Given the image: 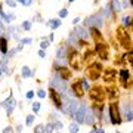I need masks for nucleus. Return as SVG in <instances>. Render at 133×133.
I'll list each match as a JSON object with an SVG mask.
<instances>
[{
	"mask_svg": "<svg viewBox=\"0 0 133 133\" xmlns=\"http://www.w3.org/2000/svg\"><path fill=\"white\" fill-rule=\"evenodd\" d=\"M69 65L73 67L74 69H81L83 68V56L80 55L78 52H74V50H69Z\"/></svg>",
	"mask_w": 133,
	"mask_h": 133,
	"instance_id": "obj_1",
	"label": "nucleus"
},
{
	"mask_svg": "<svg viewBox=\"0 0 133 133\" xmlns=\"http://www.w3.org/2000/svg\"><path fill=\"white\" fill-rule=\"evenodd\" d=\"M95 43H96V52H98V55H99V58L106 61L110 58V47H108V44L104 41V39L99 40V41H95Z\"/></svg>",
	"mask_w": 133,
	"mask_h": 133,
	"instance_id": "obj_2",
	"label": "nucleus"
},
{
	"mask_svg": "<svg viewBox=\"0 0 133 133\" xmlns=\"http://www.w3.org/2000/svg\"><path fill=\"white\" fill-rule=\"evenodd\" d=\"M89 95H90V99H93L98 104H101L104 101V98H105V90L101 86H95L92 89H89Z\"/></svg>",
	"mask_w": 133,
	"mask_h": 133,
	"instance_id": "obj_3",
	"label": "nucleus"
},
{
	"mask_svg": "<svg viewBox=\"0 0 133 133\" xmlns=\"http://www.w3.org/2000/svg\"><path fill=\"white\" fill-rule=\"evenodd\" d=\"M117 37H118V40H120V43L123 44L124 49L132 50V41H130V37L127 35V33L124 31L123 27H118V28H117Z\"/></svg>",
	"mask_w": 133,
	"mask_h": 133,
	"instance_id": "obj_4",
	"label": "nucleus"
},
{
	"mask_svg": "<svg viewBox=\"0 0 133 133\" xmlns=\"http://www.w3.org/2000/svg\"><path fill=\"white\" fill-rule=\"evenodd\" d=\"M101 73H102L101 64H92V65H89V68L86 71L89 80H98V78L101 77Z\"/></svg>",
	"mask_w": 133,
	"mask_h": 133,
	"instance_id": "obj_5",
	"label": "nucleus"
},
{
	"mask_svg": "<svg viewBox=\"0 0 133 133\" xmlns=\"http://www.w3.org/2000/svg\"><path fill=\"white\" fill-rule=\"evenodd\" d=\"M110 115H111V123L112 124H120L121 123V117H120V111L117 108V104L110 105Z\"/></svg>",
	"mask_w": 133,
	"mask_h": 133,
	"instance_id": "obj_6",
	"label": "nucleus"
},
{
	"mask_svg": "<svg viewBox=\"0 0 133 133\" xmlns=\"http://www.w3.org/2000/svg\"><path fill=\"white\" fill-rule=\"evenodd\" d=\"M77 101L74 99V98H68L67 96V99H65V112L68 115H74L75 110H77Z\"/></svg>",
	"mask_w": 133,
	"mask_h": 133,
	"instance_id": "obj_7",
	"label": "nucleus"
},
{
	"mask_svg": "<svg viewBox=\"0 0 133 133\" xmlns=\"http://www.w3.org/2000/svg\"><path fill=\"white\" fill-rule=\"evenodd\" d=\"M67 80H64V78H53L52 80V87H56V90L59 92V93H67Z\"/></svg>",
	"mask_w": 133,
	"mask_h": 133,
	"instance_id": "obj_8",
	"label": "nucleus"
},
{
	"mask_svg": "<svg viewBox=\"0 0 133 133\" xmlns=\"http://www.w3.org/2000/svg\"><path fill=\"white\" fill-rule=\"evenodd\" d=\"M74 117L77 120V123H83L84 117H86V106L84 105H77V110L74 112Z\"/></svg>",
	"mask_w": 133,
	"mask_h": 133,
	"instance_id": "obj_9",
	"label": "nucleus"
},
{
	"mask_svg": "<svg viewBox=\"0 0 133 133\" xmlns=\"http://www.w3.org/2000/svg\"><path fill=\"white\" fill-rule=\"evenodd\" d=\"M115 75H117V71H115L114 68H105L104 69V80L105 81H108V83L114 81Z\"/></svg>",
	"mask_w": 133,
	"mask_h": 133,
	"instance_id": "obj_10",
	"label": "nucleus"
},
{
	"mask_svg": "<svg viewBox=\"0 0 133 133\" xmlns=\"http://www.w3.org/2000/svg\"><path fill=\"white\" fill-rule=\"evenodd\" d=\"M50 96H52V101H53V104H55L58 108H61L62 106V99H61V96H59V93H58V90H55V89H50Z\"/></svg>",
	"mask_w": 133,
	"mask_h": 133,
	"instance_id": "obj_11",
	"label": "nucleus"
},
{
	"mask_svg": "<svg viewBox=\"0 0 133 133\" xmlns=\"http://www.w3.org/2000/svg\"><path fill=\"white\" fill-rule=\"evenodd\" d=\"M71 90H73L75 93V96H83V86H81V81H75L73 83V86H71Z\"/></svg>",
	"mask_w": 133,
	"mask_h": 133,
	"instance_id": "obj_12",
	"label": "nucleus"
},
{
	"mask_svg": "<svg viewBox=\"0 0 133 133\" xmlns=\"http://www.w3.org/2000/svg\"><path fill=\"white\" fill-rule=\"evenodd\" d=\"M58 71H59V74H61V77L64 78V80H68V78H71V73L67 69V68H58Z\"/></svg>",
	"mask_w": 133,
	"mask_h": 133,
	"instance_id": "obj_13",
	"label": "nucleus"
},
{
	"mask_svg": "<svg viewBox=\"0 0 133 133\" xmlns=\"http://www.w3.org/2000/svg\"><path fill=\"white\" fill-rule=\"evenodd\" d=\"M108 96L111 98V99H114V98H117V95H118V89L117 87H114V86H111V87H108Z\"/></svg>",
	"mask_w": 133,
	"mask_h": 133,
	"instance_id": "obj_14",
	"label": "nucleus"
},
{
	"mask_svg": "<svg viewBox=\"0 0 133 133\" xmlns=\"http://www.w3.org/2000/svg\"><path fill=\"white\" fill-rule=\"evenodd\" d=\"M75 35H77L78 39H86L89 34H87V31L84 28H78V30H75Z\"/></svg>",
	"mask_w": 133,
	"mask_h": 133,
	"instance_id": "obj_15",
	"label": "nucleus"
},
{
	"mask_svg": "<svg viewBox=\"0 0 133 133\" xmlns=\"http://www.w3.org/2000/svg\"><path fill=\"white\" fill-rule=\"evenodd\" d=\"M86 115H87V117H84L86 123H87V124H93V123H95V115H93V112L89 111V112H86Z\"/></svg>",
	"mask_w": 133,
	"mask_h": 133,
	"instance_id": "obj_16",
	"label": "nucleus"
},
{
	"mask_svg": "<svg viewBox=\"0 0 133 133\" xmlns=\"http://www.w3.org/2000/svg\"><path fill=\"white\" fill-rule=\"evenodd\" d=\"M111 6H112V9H114V11L115 12H120L121 11V5H120V2H118V0H112V3H111Z\"/></svg>",
	"mask_w": 133,
	"mask_h": 133,
	"instance_id": "obj_17",
	"label": "nucleus"
},
{
	"mask_svg": "<svg viewBox=\"0 0 133 133\" xmlns=\"http://www.w3.org/2000/svg\"><path fill=\"white\" fill-rule=\"evenodd\" d=\"M6 104H7V105H6V110H7V114H11V112H12V110H13V105H15V101H13V99H11V101H7Z\"/></svg>",
	"mask_w": 133,
	"mask_h": 133,
	"instance_id": "obj_18",
	"label": "nucleus"
},
{
	"mask_svg": "<svg viewBox=\"0 0 133 133\" xmlns=\"http://www.w3.org/2000/svg\"><path fill=\"white\" fill-rule=\"evenodd\" d=\"M0 50H2L3 53H6V50H7V46H6V39H0Z\"/></svg>",
	"mask_w": 133,
	"mask_h": 133,
	"instance_id": "obj_19",
	"label": "nucleus"
},
{
	"mask_svg": "<svg viewBox=\"0 0 133 133\" xmlns=\"http://www.w3.org/2000/svg\"><path fill=\"white\" fill-rule=\"evenodd\" d=\"M120 75H121V80H123V81H126V80H129V78H130V74H129V71H126V69H121Z\"/></svg>",
	"mask_w": 133,
	"mask_h": 133,
	"instance_id": "obj_20",
	"label": "nucleus"
},
{
	"mask_svg": "<svg viewBox=\"0 0 133 133\" xmlns=\"http://www.w3.org/2000/svg\"><path fill=\"white\" fill-rule=\"evenodd\" d=\"M58 59H59L61 62L65 59V49H64V47H61V49L58 50Z\"/></svg>",
	"mask_w": 133,
	"mask_h": 133,
	"instance_id": "obj_21",
	"label": "nucleus"
},
{
	"mask_svg": "<svg viewBox=\"0 0 133 133\" xmlns=\"http://www.w3.org/2000/svg\"><path fill=\"white\" fill-rule=\"evenodd\" d=\"M30 75H31L30 68H28V67H24V68H22V77H30Z\"/></svg>",
	"mask_w": 133,
	"mask_h": 133,
	"instance_id": "obj_22",
	"label": "nucleus"
},
{
	"mask_svg": "<svg viewBox=\"0 0 133 133\" xmlns=\"http://www.w3.org/2000/svg\"><path fill=\"white\" fill-rule=\"evenodd\" d=\"M59 25H61V21H59V19H52V22H50V27H52V28H58Z\"/></svg>",
	"mask_w": 133,
	"mask_h": 133,
	"instance_id": "obj_23",
	"label": "nucleus"
},
{
	"mask_svg": "<svg viewBox=\"0 0 133 133\" xmlns=\"http://www.w3.org/2000/svg\"><path fill=\"white\" fill-rule=\"evenodd\" d=\"M69 130H71V132H78V127H77V124H75V123L69 124Z\"/></svg>",
	"mask_w": 133,
	"mask_h": 133,
	"instance_id": "obj_24",
	"label": "nucleus"
},
{
	"mask_svg": "<svg viewBox=\"0 0 133 133\" xmlns=\"http://www.w3.org/2000/svg\"><path fill=\"white\" fill-rule=\"evenodd\" d=\"M33 110H34V112H37V111L40 110V104H39V102H34V104H33Z\"/></svg>",
	"mask_w": 133,
	"mask_h": 133,
	"instance_id": "obj_25",
	"label": "nucleus"
},
{
	"mask_svg": "<svg viewBox=\"0 0 133 133\" xmlns=\"http://www.w3.org/2000/svg\"><path fill=\"white\" fill-rule=\"evenodd\" d=\"M123 22H124V25H130V16H124Z\"/></svg>",
	"mask_w": 133,
	"mask_h": 133,
	"instance_id": "obj_26",
	"label": "nucleus"
},
{
	"mask_svg": "<svg viewBox=\"0 0 133 133\" xmlns=\"http://www.w3.org/2000/svg\"><path fill=\"white\" fill-rule=\"evenodd\" d=\"M40 46H41V49H46V47L49 46V41H47V40H43V41H41V44H40Z\"/></svg>",
	"mask_w": 133,
	"mask_h": 133,
	"instance_id": "obj_27",
	"label": "nucleus"
},
{
	"mask_svg": "<svg viewBox=\"0 0 133 133\" xmlns=\"http://www.w3.org/2000/svg\"><path fill=\"white\" fill-rule=\"evenodd\" d=\"M33 120H34V115H28V117H27V124L30 126V124L33 123Z\"/></svg>",
	"mask_w": 133,
	"mask_h": 133,
	"instance_id": "obj_28",
	"label": "nucleus"
},
{
	"mask_svg": "<svg viewBox=\"0 0 133 133\" xmlns=\"http://www.w3.org/2000/svg\"><path fill=\"white\" fill-rule=\"evenodd\" d=\"M67 13H68V12H67V9H62V11L59 12V16H61V18H64V16H67Z\"/></svg>",
	"mask_w": 133,
	"mask_h": 133,
	"instance_id": "obj_29",
	"label": "nucleus"
},
{
	"mask_svg": "<svg viewBox=\"0 0 133 133\" xmlns=\"http://www.w3.org/2000/svg\"><path fill=\"white\" fill-rule=\"evenodd\" d=\"M81 86H83L84 89H87V90H89V83L86 81V80H81Z\"/></svg>",
	"mask_w": 133,
	"mask_h": 133,
	"instance_id": "obj_30",
	"label": "nucleus"
},
{
	"mask_svg": "<svg viewBox=\"0 0 133 133\" xmlns=\"http://www.w3.org/2000/svg\"><path fill=\"white\" fill-rule=\"evenodd\" d=\"M34 132H44V127H43V126H39V127L34 129Z\"/></svg>",
	"mask_w": 133,
	"mask_h": 133,
	"instance_id": "obj_31",
	"label": "nucleus"
},
{
	"mask_svg": "<svg viewBox=\"0 0 133 133\" xmlns=\"http://www.w3.org/2000/svg\"><path fill=\"white\" fill-rule=\"evenodd\" d=\"M53 127H55V130H61V129H62L61 123H56V124H55V126H53Z\"/></svg>",
	"mask_w": 133,
	"mask_h": 133,
	"instance_id": "obj_32",
	"label": "nucleus"
},
{
	"mask_svg": "<svg viewBox=\"0 0 133 133\" xmlns=\"http://www.w3.org/2000/svg\"><path fill=\"white\" fill-rule=\"evenodd\" d=\"M6 3L9 6H15V0H6Z\"/></svg>",
	"mask_w": 133,
	"mask_h": 133,
	"instance_id": "obj_33",
	"label": "nucleus"
},
{
	"mask_svg": "<svg viewBox=\"0 0 133 133\" xmlns=\"http://www.w3.org/2000/svg\"><path fill=\"white\" fill-rule=\"evenodd\" d=\"M39 96L40 98H44V96H46V92H44V90H39Z\"/></svg>",
	"mask_w": 133,
	"mask_h": 133,
	"instance_id": "obj_34",
	"label": "nucleus"
},
{
	"mask_svg": "<svg viewBox=\"0 0 133 133\" xmlns=\"http://www.w3.org/2000/svg\"><path fill=\"white\" fill-rule=\"evenodd\" d=\"M24 28L25 30H30V22H24Z\"/></svg>",
	"mask_w": 133,
	"mask_h": 133,
	"instance_id": "obj_35",
	"label": "nucleus"
},
{
	"mask_svg": "<svg viewBox=\"0 0 133 133\" xmlns=\"http://www.w3.org/2000/svg\"><path fill=\"white\" fill-rule=\"evenodd\" d=\"M16 50H18V49H12V50H11V52H9V58H11V56H12V55H13V53H15V52H16Z\"/></svg>",
	"mask_w": 133,
	"mask_h": 133,
	"instance_id": "obj_36",
	"label": "nucleus"
},
{
	"mask_svg": "<svg viewBox=\"0 0 133 133\" xmlns=\"http://www.w3.org/2000/svg\"><path fill=\"white\" fill-rule=\"evenodd\" d=\"M33 95H34V92H28V93H27V98L30 99V98H33Z\"/></svg>",
	"mask_w": 133,
	"mask_h": 133,
	"instance_id": "obj_37",
	"label": "nucleus"
},
{
	"mask_svg": "<svg viewBox=\"0 0 133 133\" xmlns=\"http://www.w3.org/2000/svg\"><path fill=\"white\" fill-rule=\"evenodd\" d=\"M22 43H31V39H24V40H21Z\"/></svg>",
	"mask_w": 133,
	"mask_h": 133,
	"instance_id": "obj_38",
	"label": "nucleus"
},
{
	"mask_svg": "<svg viewBox=\"0 0 133 133\" xmlns=\"http://www.w3.org/2000/svg\"><path fill=\"white\" fill-rule=\"evenodd\" d=\"M39 55H40V56H41V58H44V56H46V53H44V52H43V50H40V52H39Z\"/></svg>",
	"mask_w": 133,
	"mask_h": 133,
	"instance_id": "obj_39",
	"label": "nucleus"
},
{
	"mask_svg": "<svg viewBox=\"0 0 133 133\" xmlns=\"http://www.w3.org/2000/svg\"><path fill=\"white\" fill-rule=\"evenodd\" d=\"M22 3H24V5H30L31 0H22Z\"/></svg>",
	"mask_w": 133,
	"mask_h": 133,
	"instance_id": "obj_40",
	"label": "nucleus"
},
{
	"mask_svg": "<svg viewBox=\"0 0 133 133\" xmlns=\"http://www.w3.org/2000/svg\"><path fill=\"white\" fill-rule=\"evenodd\" d=\"M16 2H21V3H22V0H16Z\"/></svg>",
	"mask_w": 133,
	"mask_h": 133,
	"instance_id": "obj_41",
	"label": "nucleus"
},
{
	"mask_svg": "<svg viewBox=\"0 0 133 133\" xmlns=\"http://www.w3.org/2000/svg\"><path fill=\"white\" fill-rule=\"evenodd\" d=\"M69 2H74V0H69Z\"/></svg>",
	"mask_w": 133,
	"mask_h": 133,
	"instance_id": "obj_42",
	"label": "nucleus"
}]
</instances>
